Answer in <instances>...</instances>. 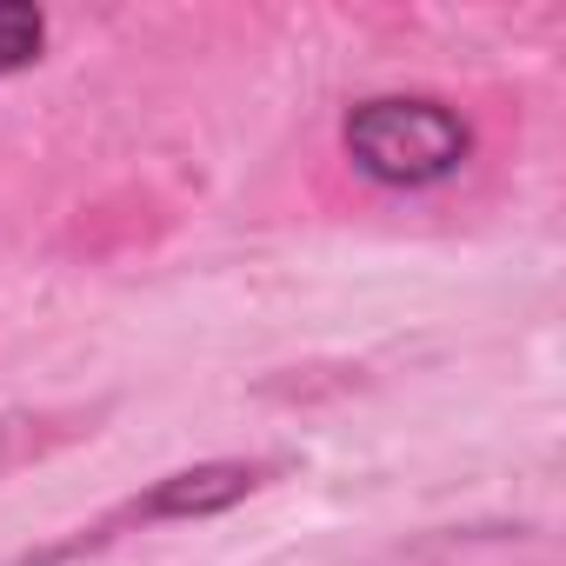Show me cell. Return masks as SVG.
Segmentation results:
<instances>
[{
  "label": "cell",
  "instance_id": "6da1fadb",
  "mask_svg": "<svg viewBox=\"0 0 566 566\" xmlns=\"http://www.w3.org/2000/svg\"><path fill=\"white\" fill-rule=\"evenodd\" d=\"M340 147L367 180L420 193V187L453 180L473 160V127L433 94H374V101L347 107Z\"/></svg>",
  "mask_w": 566,
  "mask_h": 566
},
{
  "label": "cell",
  "instance_id": "3957f363",
  "mask_svg": "<svg viewBox=\"0 0 566 566\" xmlns=\"http://www.w3.org/2000/svg\"><path fill=\"white\" fill-rule=\"evenodd\" d=\"M48 48V14L28 0H0V74H28Z\"/></svg>",
  "mask_w": 566,
  "mask_h": 566
},
{
  "label": "cell",
  "instance_id": "7a4b0ae2",
  "mask_svg": "<svg viewBox=\"0 0 566 566\" xmlns=\"http://www.w3.org/2000/svg\"><path fill=\"white\" fill-rule=\"evenodd\" d=\"M266 480V467H253V460H200V467H180V473H167V480H154L147 493H134L120 513H107L101 526H94V539H107V533H120V526H167V520H213V513H227V506H240L253 486Z\"/></svg>",
  "mask_w": 566,
  "mask_h": 566
}]
</instances>
